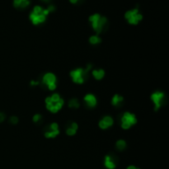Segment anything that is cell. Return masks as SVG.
<instances>
[{
	"label": "cell",
	"mask_w": 169,
	"mask_h": 169,
	"mask_svg": "<svg viewBox=\"0 0 169 169\" xmlns=\"http://www.w3.org/2000/svg\"><path fill=\"white\" fill-rule=\"evenodd\" d=\"M10 123H12L13 125H16V124H18V118L17 116H12L10 117V120H9Z\"/></svg>",
	"instance_id": "20"
},
{
	"label": "cell",
	"mask_w": 169,
	"mask_h": 169,
	"mask_svg": "<svg viewBox=\"0 0 169 169\" xmlns=\"http://www.w3.org/2000/svg\"><path fill=\"white\" fill-rule=\"evenodd\" d=\"M49 13V11L47 9H43V11L40 13H35L33 12H31L30 13V19L34 25L40 24L45 21L47 15Z\"/></svg>",
	"instance_id": "4"
},
{
	"label": "cell",
	"mask_w": 169,
	"mask_h": 169,
	"mask_svg": "<svg viewBox=\"0 0 169 169\" xmlns=\"http://www.w3.org/2000/svg\"><path fill=\"white\" fill-rule=\"evenodd\" d=\"M98 125H99V127H100L101 129H106L108 128V127H107V125L105 124V122L103 121V120L99 121V124H98Z\"/></svg>",
	"instance_id": "23"
},
{
	"label": "cell",
	"mask_w": 169,
	"mask_h": 169,
	"mask_svg": "<svg viewBox=\"0 0 169 169\" xmlns=\"http://www.w3.org/2000/svg\"><path fill=\"white\" fill-rule=\"evenodd\" d=\"M78 124H77V123H75V122H74V123H72V125H71V128L72 129H75V130H77V129H78Z\"/></svg>",
	"instance_id": "27"
},
{
	"label": "cell",
	"mask_w": 169,
	"mask_h": 169,
	"mask_svg": "<svg viewBox=\"0 0 169 169\" xmlns=\"http://www.w3.org/2000/svg\"><path fill=\"white\" fill-rule=\"evenodd\" d=\"M49 128L50 130H57V129H59V125L57 123H53L50 125Z\"/></svg>",
	"instance_id": "22"
},
{
	"label": "cell",
	"mask_w": 169,
	"mask_h": 169,
	"mask_svg": "<svg viewBox=\"0 0 169 169\" xmlns=\"http://www.w3.org/2000/svg\"><path fill=\"white\" fill-rule=\"evenodd\" d=\"M125 18L129 24L137 25L143 19V15L140 13L138 8H134L125 13Z\"/></svg>",
	"instance_id": "3"
},
{
	"label": "cell",
	"mask_w": 169,
	"mask_h": 169,
	"mask_svg": "<svg viewBox=\"0 0 169 169\" xmlns=\"http://www.w3.org/2000/svg\"><path fill=\"white\" fill-rule=\"evenodd\" d=\"M5 120V115L2 112H0V123H2Z\"/></svg>",
	"instance_id": "26"
},
{
	"label": "cell",
	"mask_w": 169,
	"mask_h": 169,
	"mask_svg": "<svg viewBox=\"0 0 169 169\" xmlns=\"http://www.w3.org/2000/svg\"><path fill=\"white\" fill-rule=\"evenodd\" d=\"M42 82L45 85L52 84V83H56V77L55 75L52 73H47L44 75L42 78Z\"/></svg>",
	"instance_id": "7"
},
{
	"label": "cell",
	"mask_w": 169,
	"mask_h": 169,
	"mask_svg": "<svg viewBox=\"0 0 169 169\" xmlns=\"http://www.w3.org/2000/svg\"><path fill=\"white\" fill-rule=\"evenodd\" d=\"M80 106L79 103H78V99L76 98H73L69 102V107H72V108H78Z\"/></svg>",
	"instance_id": "15"
},
{
	"label": "cell",
	"mask_w": 169,
	"mask_h": 169,
	"mask_svg": "<svg viewBox=\"0 0 169 169\" xmlns=\"http://www.w3.org/2000/svg\"><path fill=\"white\" fill-rule=\"evenodd\" d=\"M46 9L49 11V13H52V12H54L55 10V7L54 5H50L49 7H48V8Z\"/></svg>",
	"instance_id": "25"
},
{
	"label": "cell",
	"mask_w": 169,
	"mask_h": 169,
	"mask_svg": "<svg viewBox=\"0 0 169 169\" xmlns=\"http://www.w3.org/2000/svg\"><path fill=\"white\" fill-rule=\"evenodd\" d=\"M76 132H77V130L72 129V128H68V129H66V134L68 135H74Z\"/></svg>",
	"instance_id": "19"
},
{
	"label": "cell",
	"mask_w": 169,
	"mask_h": 169,
	"mask_svg": "<svg viewBox=\"0 0 169 169\" xmlns=\"http://www.w3.org/2000/svg\"><path fill=\"white\" fill-rule=\"evenodd\" d=\"M31 86H36V85H39V82H34V81H31Z\"/></svg>",
	"instance_id": "28"
},
{
	"label": "cell",
	"mask_w": 169,
	"mask_h": 169,
	"mask_svg": "<svg viewBox=\"0 0 169 169\" xmlns=\"http://www.w3.org/2000/svg\"><path fill=\"white\" fill-rule=\"evenodd\" d=\"M50 99H51L52 103H57V102H59V101H60V95H59V94L55 93V94H53V95H52L51 97H50Z\"/></svg>",
	"instance_id": "18"
},
{
	"label": "cell",
	"mask_w": 169,
	"mask_h": 169,
	"mask_svg": "<svg viewBox=\"0 0 169 169\" xmlns=\"http://www.w3.org/2000/svg\"><path fill=\"white\" fill-rule=\"evenodd\" d=\"M29 5V0H13V6L16 8H26Z\"/></svg>",
	"instance_id": "10"
},
{
	"label": "cell",
	"mask_w": 169,
	"mask_h": 169,
	"mask_svg": "<svg viewBox=\"0 0 169 169\" xmlns=\"http://www.w3.org/2000/svg\"><path fill=\"white\" fill-rule=\"evenodd\" d=\"M59 134H60V130L57 129V130H46L45 133V138H55L56 135H58Z\"/></svg>",
	"instance_id": "12"
},
{
	"label": "cell",
	"mask_w": 169,
	"mask_h": 169,
	"mask_svg": "<svg viewBox=\"0 0 169 169\" xmlns=\"http://www.w3.org/2000/svg\"><path fill=\"white\" fill-rule=\"evenodd\" d=\"M92 75L94 78L98 80H100L102 78H103L105 75V72L103 69H99V70H93L92 71Z\"/></svg>",
	"instance_id": "11"
},
{
	"label": "cell",
	"mask_w": 169,
	"mask_h": 169,
	"mask_svg": "<svg viewBox=\"0 0 169 169\" xmlns=\"http://www.w3.org/2000/svg\"><path fill=\"white\" fill-rule=\"evenodd\" d=\"M85 103L90 107H94L97 105V98L92 94H87L83 98Z\"/></svg>",
	"instance_id": "8"
},
{
	"label": "cell",
	"mask_w": 169,
	"mask_h": 169,
	"mask_svg": "<svg viewBox=\"0 0 169 169\" xmlns=\"http://www.w3.org/2000/svg\"><path fill=\"white\" fill-rule=\"evenodd\" d=\"M135 169H140V168H138V167H136V168Z\"/></svg>",
	"instance_id": "31"
},
{
	"label": "cell",
	"mask_w": 169,
	"mask_h": 169,
	"mask_svg": "<svg viewBox=\"0 0 169 169\" xmlns=\"http://www.w3.org/2000/svg\"><path fill=\"white\" fill-rule=\"evenodd\" d=\"M123 99H124V98H123L122 97H120V95L116 94V95L114 96L113 98H112V100H111V104L113 105V106H117V105H119L120 103H122Z\"/></svg>",
	"instance_id": "13"
},
{
	"label": "cell",
	"mask_w": 169,
	"mask_h": 169,
	"mask_svg": "<svg viewBox=\"0 0 169 169\" xmlns=\"http://www.w3.org/2000/svg\"><path fill=\"white\" fill-rule=\"evenodd\" d=\"M103 120L105 122V124L107 125V127L111 126L114 123L113 119H112L111 116H105V117L103 119Z\"/></svg>",
	"instance_id": "17"
},
{
	"label": "cell",
	"mask_w": 169,
	"mask_h": 169,
	"mask_svg": "<svg viewBox=\"0 0 169 169\" xmlns=\"http://www.w3.org/2000/svg\"><path fill=\"white\" fill-rule=\"evenodd\" d=\"M89 22L92 23V27L97 34H100L103 31L107 24V19L106 17H103L100 14L95 13L89 17Z\"/></svg>",
	"instance_id": "1"
},
{
	"label": "cell",
	"mask_w": 169,
	"mask_h": 169,
	"mask_svg": "<svg viewBox=\"0 0 169 169\" xmlns=\"http://www.w3.org/2000/svg\"><path fill=\"white\" fill-rule=\"evenodd\" d=\"M70 1V3H73V4H75V3H78L80 0H69Z\"/></svg>",
	"instance_id": "29"
},
{
	"label": "cell",
	"mask_w": 169,
	"mask_h": 169,
	"mask_svg": "<svg viewBox=\"0 0 169 169\" xmlns=\"http://www.w3.org/2000/svg\"><path fill=\"white\" fill-rule=\"evenodd\" d=\"M40 1H42V2H45V3H49L50 0H40Z\"/></svg>",
	"instance_id": "30"
},
{
	"label": "cell",
	"mask_w": 169,
	"mask_h": 169,
	"mask_svg": "<svg viewBox=\"0 0 169 169\" xmlns=\"http://www.w3.org/2000/svg\"><path fill=\"white\" fill-rule=\"evenodd\" d=\"M165 95L163 92H155L151 95V100L154 103V111H158L162 104L163 103V100L165 99Z\"/></svg>",
	"instance_id": "5"
},
{
	"label": "cell",
	"mask_w": 169,
	"mask_h": 169,
	"mask_svg": "<svg viewBox=\"0 0 169 169\" xmlns=\"http://www.w3.org/2000/svg\"><path fill=\"white\" fill-rule=\"evenodd\" d=\"M104 165L107 169H115L116 167V161L110 155H107L105 157Z\"/></svg>",
	"instance_id": "9"
},
{
	"label": "cell",
	"mask_w": 169,
	"mask_h": 169,
	"mask_svg": "<svg viewBox=\"0 0 169 169\" xmlns=\"http://www.w3.org/2000/svg\"><path fill=\"white\" fill-rule=\"evenodd\" d=\"M121 121H125V122L129 123L130 125H133L137 123V119H136L135 115L129 113V112H125L121 118Z\"/></svg>",
	"instance_id": "6"
},
{
	"label": "cell",
	"mask_w": 169,
	"mask_h": 169,
	"mask_svg": "<svg viewBox=\"0 0 169 169\" xmlns=\"http://www.w3.org/2000/svg\"><path fill=\"white\" fill-rule=\"evenodd\" d=\"M101 41H102V40L98 36H92L89 38V42L91 43L92 45H97L98 43H100Z\"/></svg>",
	"instance_id": "16"
},
{
	"label": "cell",
	"mask_w": 169,
	"mask_h": 169,
	"mask_svg": "<svg viewBox=\"0 0 169 169\" xmlns=\"http://www.w3.org/2000/svg\"><path fill=\"white\" fill-rule=\"evenodd\" d=\"M116 145L118 150L122 151V150H124V149H125V147H126V143H125V140H118L117 142H116Z\"/></svg>",
	"instance_id": "14"
},
{
	"label": "cell",
	"mask_w": 169,
	"mask_h": 169,
	"mask_svg": "<svg viewBox=\"0 0 169 169\" xmlns=\"http://www.w3.org/2000/svg\"><path fill=\"white\" fill-rule=\"evenodd\" d=\"M41 118H42V116H40V114H36V115L33 116V121L36 123L39 122V121L41 120Z\"/></svg>",
	"instance_id": "21"
},
{
	"label": "cell",
	"mask_w": 169,
	"mask_h": 169,
	"mask_svg": "<svg viewBox=\"0 0 169 169\" xmlns=\"http://www.w3.org/2000/svg\"><path fill=\"white\" fill-rule=\"evenodd\" d=\"M48 89L50 90V91H54V90H55L56 88V83H52V84H50L47 86Z\"/></svg>",
	"instance_id": "24"
},
{
	"label": "cell",
	"mask_w": 169,
	"mask_h": 169,
	"mask_svg": "<svg viewBox=\"0 0 169 169\" xmlns=\"http://www.w3.org/2000/svg\"><path fill=\"white\" fill-rule=\"evenodd\" d=\"M92 68V65H87V69H77L75 70H73V71L70 72V76H71L72 80L74 81L76 83H78V84H82L84 82L85 77L87 75V72L89 71V69Z\"/></svg>",
	"instance_id": "2"
}]
</instances>
